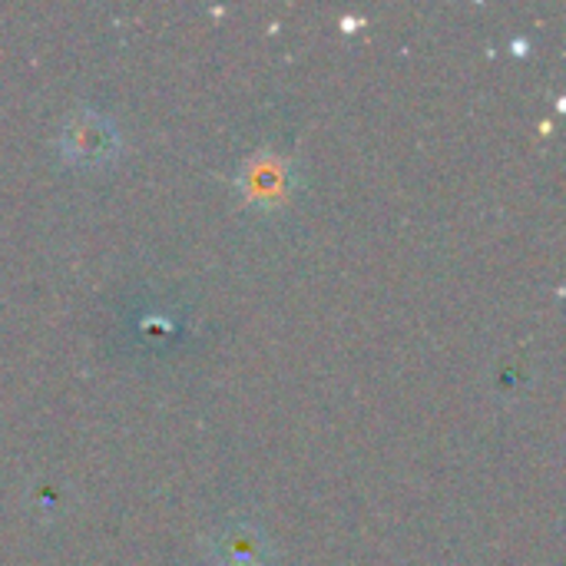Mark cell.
Listing matches in <instances>:
<instances>
[{
  "mask_svg": "<svg viewBox=\"0 0 566 566\" xmlns=\"http://www.w3.org/2000/svg\"><path fill=\"white\" fill-rule=\"evenodd\" d=\"M116 149H119V133L99 113L80 109L63 123L60 153L66 156V163H73V166H99V163H109L116 156Z\"/></svg>",
  "mask_w": 566,
  "mask_h": 566,
  "instance_id": "6da1fadb",
  "label": "cell"
},
{
  "mask_svg": "<svg viewBox=\"0 0 566 566\" xmlns=\"http://www.w3.org/2000/svg\"><path fill=\"white\" fill-rule=\"evenodd\" d=\"M216 560L219 566H262V537L252 527H235L219 534V547H216Z\"/></svg>",
  "mask_w": 566,
  "mask_h": 566,
  "instance_id": "7a4b0ae2",
  "label": "cell"
}]
</instances>
